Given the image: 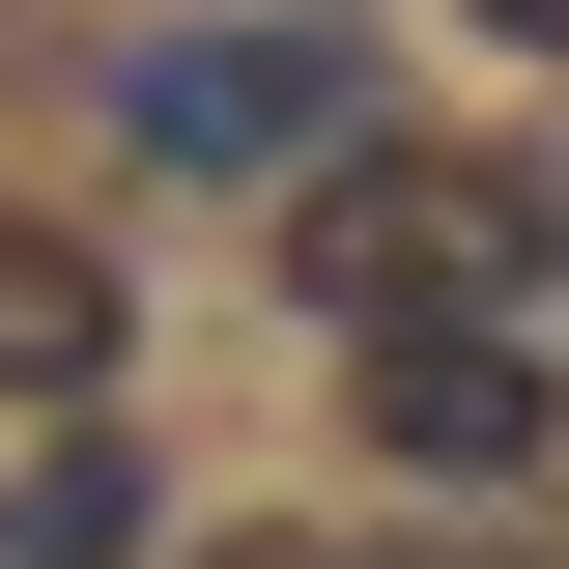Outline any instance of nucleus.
<instances>
[{
    "instance_id": "nucleus-6",
    "label": "nucleus",
    "mask_w": 569,
    "mask_h": 569,
    "mask_svg": "<svg viewBox=\"0 0 569 569\" xmlns=\"http://www.w3.org/2000/svg\"><path fill=\"white\" fill-rule=\"evenodd\" d=\"M456 29H512V58H569V0H456Z\"/></svg>"
},
{
    "instance_id": "nucleus-3",
    "label": "nucleus",
    "mask_w": 569,
    "mask_h": 569,
    "mask_svg": "<svg viewBox=\"0 0 569 569\" xmlns=\"http://www.w3.org/2000/svg\"><path fill=\"white\" fill-rule=\"evenodd\" d=\"M399 485H541V342H370Z\"/></svg>"
},
{
    "instance_id": "nucleus-2",
    "label": "nucleus",
    "mask_w": 569,
    "mask_h": 569,
    "mask_svg": "<svg viewBox=\"0 0 569 569\" xmlns=\"http://www.w3.org/2000/svg\"><path fill=\"white\" fill-rule=\"evenodd\" d=\"M114 114H142V171H342L370 142V29H313V0L284 29H171Z\"/></svg>"
},
{
    "instance_id": "nucleus-1",
    "label": "nucleus",
    "mask_w": 569,
    "mask_h": 569,
    "mask_svg": "<svg viewBox=\"0 0 569 569\" xmlns=\"http://www.w3.org/2000/svg\"><path fill=\"white\" fill-rule=\"evenodd\" d=\"M541 257H569V171H512V142H342V171L284 200V284H313L342 342H512Z\"/></svg>"
},
{
    "instance_id": "nucleus-4",
    "label": "nucleus",
    "mask_w": 569,
    "mask_h": 569,
    "mask_svg": "<svg viewBox=\"0 0 569 569\" xmlns=\"http://www.w3.org/2000/svg\"><path fill=\"white\" fill-rule=\"evenodd\" d=\"M86 370H114V257L0 200V399H86Z\"/></svg>"
},
{
    "instance_id": "nucleus-5",
    "label": "nucleus",
    "mask_w": 569,
    "mask_h": 569,
    "mask_svg": "<svg viewBox=\"0 0 569 569\" xmlns=\"http://www.w3.org/2000/svg\"><path fill=\"white\" fill-rule=\"evenodd\" d=\"M200 569H485V541H200Z\"/></svg>"
}]
</instances>
